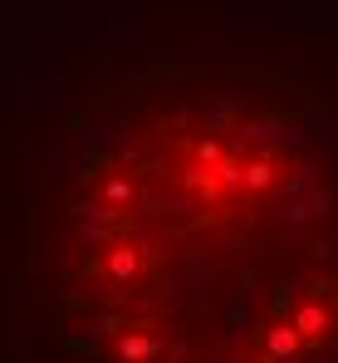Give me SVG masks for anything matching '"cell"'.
Here are the masks:
<instances>
[{
	"label": "cell",
	"mask_w": 338,
	"mask_h": 363,
	"mask_svg": "<svg viewBox=\"0 0 338 363\" xmlns=\"http://www.w3.org/2000/svg\"><path fill=\"white\" fill-rule=\"evenodd\" d=\"M89 182L98 191L69 206V250H157L167 265L137 329L167 344L196 334V363H338V133L309 99L196 94L128 123Z\"/></svg>",
	"instance_id": "6da1fadb"
}]
</instances>
